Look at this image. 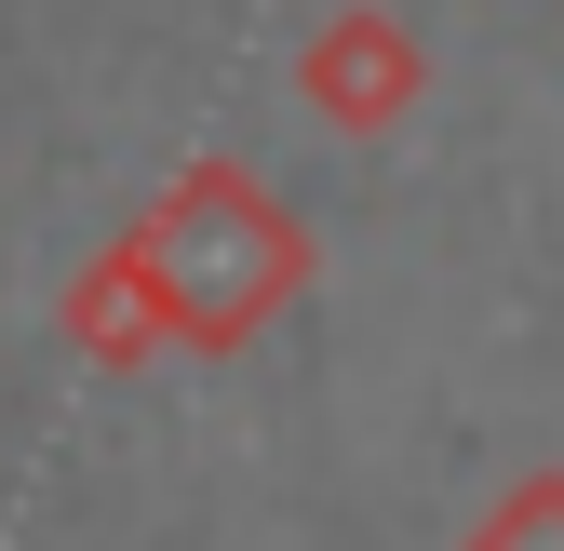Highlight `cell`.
<instances>
[{
    "mask_svg": "<svg viewBox=\"0 0 564 551\" xmlns=\"http://www.w3.org/2000/svg\"><path fill=\"white\" fill-rule=\"evenodd\" d=\"M498 551H564V498H538V511H524V525H511Z\"/></svg>",
    "mask_w": 564,
    "mask_h": 551,
    "instance_id": "cell-1",
    "label": "cell"
}]
</instances>
